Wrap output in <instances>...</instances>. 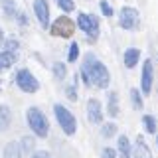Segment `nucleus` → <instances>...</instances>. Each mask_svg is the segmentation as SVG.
Segmentation results:
<instances>
[{"mask_svg": "<svg viewBox=\"0 0 158 158\" xmlns=\"http://www.w3.org/2000/svg\"><path fill=\"white\" fill-rule=\"evenodd\" d=\"M118 24L125 30H132L138 24V10L132 6H123L118 12Z\"/></svg>", "mask_w": 158, "mask_h": 158, "instance_id": "0eeeda50", "label": "nucleus"}, {"mask_svg": "<svg viewBox=\"0 0 158 158\" xmlns=\"http://www.w3.org/2000/svg\"><path fill=\"white\" fill-rule=\"evenodd\" d=\"M16 57L18 53H12V52H2L0 53V69H8L16 63Z\"/></svg>", "mask_w": 158, "mask_h": 158, "instance_id": "2eb2a0df", "label": "nucleus"}, {"mask_svg": "<svg viewBox=\"0 0 158 158\" xmlns=\"http://www.w3.org/2000/svg\"><path fill=\"white\" fill-rule=\"evenodd\" d=\"M26 118H28V125H30V128L34 131V135H36V136H40V138H46L48 136L49 123H48L46 115H44L38 107H30L28 113H26Z\"/></svg>", "mask_w": 158, "mask_h": 158, "instance_id": "f03ea898", "label": "nucleus"}, {"mask_svg": "<svg viewBox=\"0 0 158 158\" xmlns=\"http://www.w3.org/2000/svg\"><path fill=\"white\" fill-rule=\"evenodd\" d=\"M87 113H89V121L91 123H101L103 121V111H101V103L97 99H89L87 103Z\"/></svg>", "mask_w": 158, "mask_h": 158, "instance_id": "9d476101", "label": "nucleus"}, {"mask_svg": "<svg viewBox=\"0 0 158 158\" xmlns=\"http://www.w3.org/2000/svg\"><path fill=\"white\" fill-rule=\"evenodd\" d=\"M131 101H132V107L140 111L142 109V97H140V91L138 89H131Z\"/></svg>", "mask_w": 158, "mask_h": 158, "instance_id": "6ab92c4d", "label": "nucleus"}, {"mask_svg": "<svg viewBox=\"0 0 158 158\" xmlns=\"http://www.w3.org/2000/svg\"><path fill=\"white\" fill-rule=\"evenodd\" d=\"M142 125H144L146 132H156V118L152 115H144V117H142Z\"/></svg>", "mask_w": 158, "mask_h": 158, "instance_id": "a211bd4d", "label": "nucleus"}, {"mask_svg": "<svg viewBox=\"0 0 158 158\" xmlns=\"http://www.w3.org/2000/svg\"><path fill=\"white\" fill-rule=\"evenodd\" d=\"M152 77H154V69H152V61L146 59L144 65H142V75H140V91L148 95L152 89Z\"/></svg>", "mask_w": 158, "mask_h": 158, "instance_id": "6e6552de", "label": "nucleus"}, {"mask_svg": "<svg viewBox=\"0 0 158 158\" xmlns=\"http://www.w3.org/2000/svg\"><path fill=\"white\" fill-rule=\"evenodd\" d=\"M81 77L85 81V85H95L99 89H107L109 83H111V75H109L105 63L99 61L93 53H87L85 59H83Z\"/></svg>", "mask_w": 158, "mask_h": 158, "instance_id": "f257e3e1", "label": "nucleus"}, {"mask_svg": "<svg viewBox=\"0 0 158 158\" xmlns=\"http://www.w3.org/2000/svg\"><path fill=\"white\" fill-rule=\"evenodd\" d=\"M53 73H56L57 79H63L65 73H67V69H65V65H63L61 61H57V63H53Z\"/></svg>", "mask_w": 158, "mask_h": 158, "instance_id": "412c9836", "label": "nucleus"}, {"mask_svg": "<svg viewBox=\"0 0 158 158\" xmlns=\"http://www.w3.org/2000/svg\"><path fill=\"white\" fill-rule=\"evenodd\" d=\"M49 32H52L53 36H57V38H71L73 32H75V22H73L71 18H67V16H59L56 22L52 24Z\"/></svg>", "mask_w": 158, "mask_h": 158, "instance_id": "20e7f679", "label": "nucleus"}, {"mask_svg": "<svg viewBox=\"0 0 158 158\" xmlns=\"http://www.w3.org/2000/svg\"><path fill=\"white\" fill-rule=\"evenodd\" d=\"M2 158H22V148H20V142H8L4 146V154Z\"/></svg>", "mask_w": 158, "mask_h": 158, "instance_id": "f8f14e48", "label": "nucleus"}, {"mask_svg": "<svg viewBox=\"0 0 158 158\" xmlns=\"http://www.w3.org/2000/svg\"><path fill=\"white\" fill-rule=\"evenodd\" d=\"M18 22H22V24H26V14H18Z\"/></svg>", "mask_w": 158, "mask_h": 158, "instance_id": "c756f323", "label": "nucleus"}, {"mask_svg": "<svg viewBox=\"0 0 158 158\" xmlns=\"http://www.w3.org/2000/svg\"><path fill=\"white\" fill-rule=\"evenodd\" d=\"M101 12L105 14V16H113V8L109 6L107 0H101Z\"/></svg>", "mask_w": 158, "mask_h": 158, "instance_id": "a878e982", "label": "nucleus"}, {"mask_svg": "<svg viewBox=\"0 0 158 158\" xmlns=\"http://www.w3.org/2000/svg\"><path fill=\"white\" fill-rule=\"evenodd\" d=\"M115 132H117V125H115V123H105V125H103V131H101V135L103 136H113V135H115Z\"/></svg>", "mask_w": 158, "mask_h": 158, "instance_id": "aec40b11", "label": "nucleus"}, {"mask_svg": "<svg viewBox=\"0 0 158 158\" xmlns=\"http://www.w3.org/2000/svg\"><path fill=\"white\" fill-rule=\"evenodd\" d=\"M2 42H4V34H2V30H0V46H2Z\"/></svg>", "mask_w": 158, "mask_h": 158, "instance_id": "7c9ffc66", "label": "nucleus"}, {"mask_svg": "<svg viewBox=\"0 0 158 158\" xmlns=\"http://www.w3.org/2000/svg\"><path fill=\"white\" fill-rule=\"evenodd\" d=\"M103 158H117V152L113 148H103Z\"/></svg>", "mask_w": 158, "mask_h": 158, "instance_id": "bb28decb", "label": "nucleus"}, {"mask_svg": "<svg viewBox=\"0 0 158 158\" xmlns=\"http://www.w3.org/2000/svg\"><path fill=\"white\" fill-rule=\"evenodd\" d=\"M53 113H56V117H57V123H59V127L63 128V132L65 135H75V131H77V121H75V117L71 115V111H67L63 105H56L53 107Z\"/></svg>", "mask_w": 158, "mask_h": 158, "instance_id": "7ed1b4c3", "label": "nucleus"}, {"mask_svg": "<svg viewBox=\"0 0 158 158\" xmlns=\"http://www.w3.org/2000/svg\"><path fill=\"white\" fill-rule=\"evenodd\" d=\"M77 26L81 28L85 34H89V38H91V40H97V36H99V18L97 16H93V14H85V12H79Z\"/></svg>", "mask_w": 158, "mask_h": 158, "instance_id": "39448f33", "label": "nucleus"}, {"mask_svg": "<svg viewBox=\"0 0 158 158\" xmlns=\"http://www.w3.org/2000/svg\"><path fill=\"white\" fill-rule=\"evenodd\" d=\"M156 142H158V136H156Z\"/></svg>", "mask_w": 158, "mask_h": 158, "instance_id": "2f4dec72", "label": "nucleus"}, {"mask_svg": "<svg viewBox=\"0 0 158 158\" xmlns=\"http://www.w3.org/2000/svg\"><path fill=\"white\" fill-rule=\"evenodd\" d=\"M107 113H109V117H117V115H118V95H117L115 91H111V93H109Z\"/></svg>", "mask_w": 158, "mask_h": 158, "instance_id": "4468645a", "label": "nucleus"}, {"mask_svg": "<svg viewBox=\"0 0 158 158\" xmlns=\"http://www.w3.org/2000/svg\"><path fill=\"white\" fill-rule=\"evenodd\" d=\"M132 158H152V152L148 148L146 140L142 138V135L136 136V142H135V152H132Z\"/></svg>", "mask_w": 158, "mask_h": 158, "instance_id": "9b49d317", "label": "nucleus"}, {"mask_svg": "<svg viewBox=\"0 0 158 158\" xmlns=\"http://www.w3.org/2000/svg\"><path fill=\"white\" fill-rule=\"evenodd\" d=\"M138 57H140V52H138L136 48H128L125 52V65L128 69H132L138 63Z\"/></svg>", "mask_w": 158, "mask_h": 158, "instance_id": "ddd939ff", "label": "nucleus"}, {"mask_svg": "<svg viewBox=\"0 0 158 158\" xmlns=\"http://www.w3.org/2000/svg\"><path fill=\"white\" fill-rule=\"evenodd\" d=\"M10 123H12V113H10V107L0 105V131H2V128H8Z\"/></svg>", "mask_w": 158, "mask_h": 158, "instance_id": "dca6fc26", "label": "nucleus"}, {"mask_svg": "<svg viewBox=\"0 0 158 158\" xmlns=\"http://www.w3.org/2000/svg\"><path fill=\"white\" fill-rule=\"evenodd\" d=\"M118 154H121V158H131V142L125 135L118 136Z\"/></svg>", "mask_w": 158, "mask_h": 158, "instance_id": "f3484780", "label": "nucleus"}, {"mask_svg": "<svg viewBox=\"0 0 158 158\" xmlns=\"http://www.w3.org/2000/svg\"><path fill=\"white\" fill-rule=\"evenodd\" d=\"M67 97H69V101H75V99H77V93H75V85L67 87Z\"/></svg>", "mask_w": 158, "mask_h": 158, "instance_id": "cd10ccee", "label": "nucleus"}, {"mask_svg": "<svg viewBox=\"0 0 158 158\" xmlns=\"http://www.w3.org/2000/svg\"><path fill=\"white\" fill-rule=\"evenodd\" d=\"M16 85L22 89L24 93H36L40 89V83L38 79L32 75V71H28V69H20L16 73Z\"/></svg>", "mask_w": 158, "mask_h": 158, "instance_id": "423d86ee", "label": "nucleus"}, {"mask_svg": "<svg viewBox=\"0 0 158 158\" xmlns=\"http://www.w3.org/2000/svg\"><path fill=\"white\" fill-rule=\"evenodd\" d=\"M20 148H22V152H24V150H26V152H32V148H34V138H32V136H24V138H22V146H20Z\"/></svg>", "mask_w": 158, "mask_h": 158, "instance_id": "b1692460", "label": "nucleus"}, {"mask_svg": "<svg viewBox=\"0 0 158 158\" xmlns=\"http://www.w3.org/2000/svg\"><path fill=\"white\" fill-rule=\"evenodd\" d=\"M18 42L16 40H8V42H4V52H12V53H16V49H18Z\"/></svg>", "mask_w": 158, "mask_h": 158, "instance_id": "393cba45", "label": "nucleus"}, {"mask_svg": "<svg viewBox=\"0 0 158 158\" xmlns=\"http://www.w3.org/2000/svg\"><path fill=\"white\" fill-rule=\"evenodd\" d=\"M30 158H52V156H49V152H46V150H38V152H34Z\"/></svg>", "mask_w": 158, "mask_h": 158, "instance_id": "c85d7f7f", "label": "nucleus"}, {"mask_svg": "<svg viewBox=\"0 0 158 158\" xmlns=\"http://www.w3.org/2000/svg\"><path fill=\"white\" fill-rule=\"evenodd\" d=\"M57 6L63 10V12H71L73 8H75V4H73V0H56Z\"/></svg>", "mask_w": 158, "mask_h": 158, "instance_id": "5701e85b", "label": "nucleus"}, {"mask_svg": "<svg viewBox=\"0 0 158 158\" xmlns=\"http://www.w3.org/2000/svg\"><path fill=\"white\" fill-rule=\"evenodd\" d=\"M77 56H79V44L77 42H73L71 46H69V56H67V61H75L77 59Z\"/></svg>", "mask_w": 158, "mask_h": 158, "instance_id": "4be33fe9", "label": "nucleus"}, {"mask_svg": "<svg viewBox=\"0 0 158 158\" xmlns=\"http://www.w3.org/2000/svg\"><path fill=\"white\" fill-rule=\"evenodd\" d=\"M34 12H36V18L40 20L42 28L49 26V6L46 0H34Z\"/></svg>", "mask_w": 158, "mask_h": 158, "instance_id": "1a4fd4ad", "label": "nucleus"}]
</instances>
